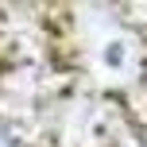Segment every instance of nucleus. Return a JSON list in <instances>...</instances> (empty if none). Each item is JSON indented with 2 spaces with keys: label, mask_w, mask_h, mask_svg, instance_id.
I'll return each mask as SVG.
<instances>
[{
  "label": "nucleus",
  "mask_w": 147,
  "mask_h": 147,
  "mask_svg": "<svg viewBox=\"0 0 147 147\" xmlns=\"http://www.w3.org/2000/svg\"><path fill=\"white\" fill-rule=\"evenodd\" d=\"M0 147H16V132L4 124V120H0Z\"/></svg>",
  "instance_id": "nucleus-1"
}]
</instances>
